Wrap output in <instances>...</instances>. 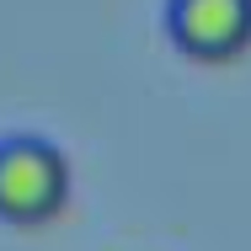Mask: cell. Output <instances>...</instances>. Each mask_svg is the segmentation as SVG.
<instances>
[{
    "label": "cell",
    "instance_id": "2",
    "mask_svg": "<svg viewBox=\"0 0 251 251\" xmlns=\"http://www.w3.org/2000/svg\"><path fill=\"white\" fill-rule=\"evenodd\" d=\"M166 32L198 64H230L251 49V0H166Z\"/></svg>",
    "mask_w": 251,
    "mask_h": 251
},
{
    "label": "cell",
    "instance_id": "1",
    "mask_svg": "<svg viewBox=\"0 0 251 251\" xmlns=\"http://www.w3.org/2000/svg\"><path fill=\"white\" fill-rule=\"evenodd\" d=\"M70 203V160L38 134L0 139V219L16 230H38Z\"/></svg>",
    "mask_w": 251,
    "mask_h": 251
}]
</instances>
